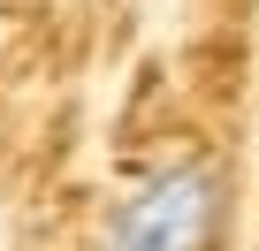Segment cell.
<instances>
[{
	"label": "cell",
	"mask_w": 259,
	"mask_h": 251,
	"mask_svg": "<svg viewBox=\"0 0 259 251\" xmlns=\"http://www.w3.org/2000/svg\"><path fill=\"white\" fill-rule=\"evenodd\" d=\"M221 168L198 153H176L130 183L99 228V251H206L221 228Z\"/></svg>",
	"instance_id": "6da1fadb"
}]
</instances>
